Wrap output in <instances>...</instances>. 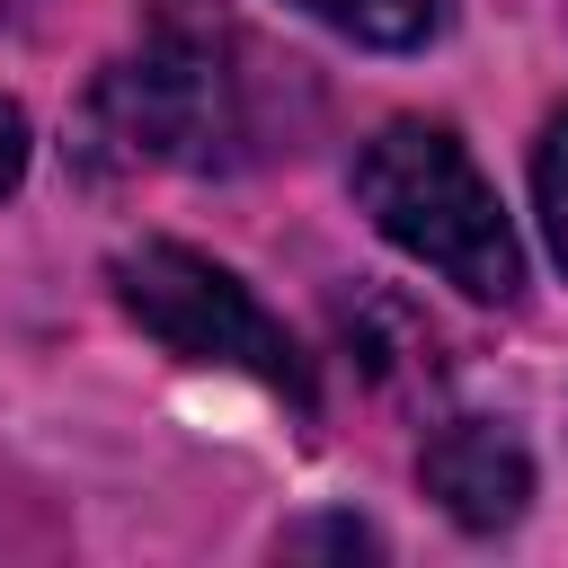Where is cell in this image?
Masks as SVG:
<instances>
[{"label": "cell", "instance_id": "cell-1", "mask_svg": "<svg viewBox=\"0 0 568 568\" xmlns=\"http://www.w3.org/2000/svg\"><path fill=\"white\" fill-rule=\"evenodd\" d=\"M293 89V62L257 53L240 18L213 0H169L151 36L98 71L80 106V151L98 169H240L275 142V98Z\"/></svg>", "mask_w": 568, "mask_h": 568}, {"label": "cell", "instance_id": "cell-2", "mask_svg": "<svg viewBox=\"0 0 568 568\" xmlns=\"http://www.w3.org/2000/svg\"><path fill=\"white\" fill-rule=\"evenodd\" d=\"M355 204L373 213V231L390 248H408L417 266H435L470 302H515L524 293V248L506 231V204L444 124H417V115L382 124L355 151Z\"/></svg>", "mask_w": 568, "mask_h": 568}, {"label": "cell", "instance_id": "cell-3", "mask_svg": "<svg viewBox=\"0 0 568 568\" xmlns=\"http://www.w3.org/2000/svg\"><path fill=\"white\" fill-rule=\"evenodd\" d=\"M115 302L178 364H213V373H240V382L284 390L293 408H311V364L293 355V337L257 311V293L231 266H213L178 240H142V248L115 257Z\"/></svg>", "mask_w": 568, "mask_h": 568}, {"label": "cell", "instance_id": "cell-4", "mask_svg": "<svg viewBox=\"0 0 568 568\" xmlns=\"http://www.w3.org/2000/svg\"><path fill=\"white\" fill-rule=\"evenodd\" d=\"M417 479L462 532H506L524 515V497H532V453L497 417H444L426 435V453H417Z\"/></svg>", "mask_w": 568, "mask_h": 568}, {"label": "cell", "instance_id": "cell-5", "mask_svg": "<svg viewBox=\"0 0 568 568\" xmlns=\"http://www.w3.org/2000/svg\"><path fill=\"white\" fill-rule=\"evenodd\" d=\"M444 18H453V0H346L337 9V27L355 44H382V53H408V44L444 36Z\"/></svg>", "mask_w": 568, "mask_h": 568}, {"label": "cell", "instance_id": "cell-6", "mask_svg": "<svg viewBox=\"0 0 568 568\" xmlns=\"http://www.w3.org/2000/svg\"><path fill=\"white\" fill-rule=\"evenodd\" d=\"M532 204H541V231H550V257L568 266V115L541 133L532 151Z\"/></svg>", "mask_w": 568, "mask_h": 568}, {"label": "cell", "instance_id": "cell-7", "mask_svg": "<svg viewBox=\"0 0 568 568\" xmlns=\"http://www.w3.org/2000/svg\"><path fill=\"white\" fill-rule=\"evenodd\" d=\"M18 178H27V115L0 98V195H9Z\"/></svg>", "mask_w": 568, "mask_h": 568}, {"label": "cell", "instance_id": "cell-8", "mask_svg": "<svg viewBox=\"0 0 568 568\" xmlns=\"http://www.w3.org/2000/svg\"><path fill=\"white\" fill-rule=\"evenodd\" d=\"M293 9H320V18H328V27H337V9H346V0H293Z\"/></svg>", "mask_w": 568, "mask_h": 568}, {"label": "cell", "instance_id": "cell-9", "mask_svg": "<svg viewBox=\"0 0 568 568\" xmlns=\"http://www.w3.org/2000/svg\"><path fill=\"white\" fill-rule=\"evenodd\" d=\"M0 9H18V0H0Z\"/></svg>", "mask_w": 568, "mask_h": 568}]
</instances>
